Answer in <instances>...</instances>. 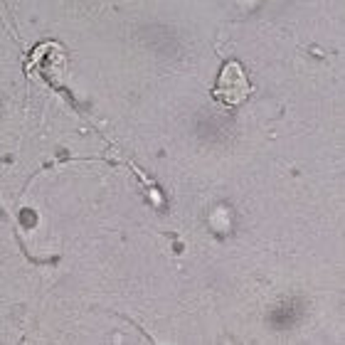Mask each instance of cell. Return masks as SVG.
I'll return each instance as SVG.
<instances>
[{
  "label": "cell",
  "mask_w": 345,
  "mask_h": 345,
  "mask_svg": "<svg viewBox=\"0 0 345 345\" xmlns=\"http://www.w3.org/2000/svg\"><path fill=\"white\" fill-rule=\"evenodd\" d=\"M217 101L227 104V106H237L242 104L249 94H252V86L247 79V72L242 69V64L237 59H229L222 72H219V79H217L215 89H212Z\"/></svg>",
  "instance_id": "cell-1"
}]
</instances>
